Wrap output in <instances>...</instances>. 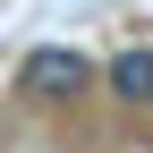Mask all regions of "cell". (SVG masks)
<instances>
[{
  "label": "cell",
  "mask_w": 153,
  "mask_h": 153,
  "mask_svg": "<svg viewBox=\"0 0 153 153\" xmlns=\"http://www.w3.org/2000/svg\"><path fill=\"white\" fill-rule=\"evenodd\" d=\"M17 85H26V102H76V94L94 85V60L76 43H43V51H26Z\"/></svg>",
  "instance_id": "6da1fadb"
},
{
  "label": "cell",
  "mask_w": 153,
  "mask_h": 153,
  "mask_svg": "<svg viewBox=\"0 0 153 153\" xmlns=\"http://www.w3.org/2000/svg\"><path fill=\"white\" fill-rule=\"evenodd\" d=\"M111 94L119 102H153V51H119L111 60Z\"/></svg>",
  "instance_id": "7a4b0ae2"
}]
</instances>
